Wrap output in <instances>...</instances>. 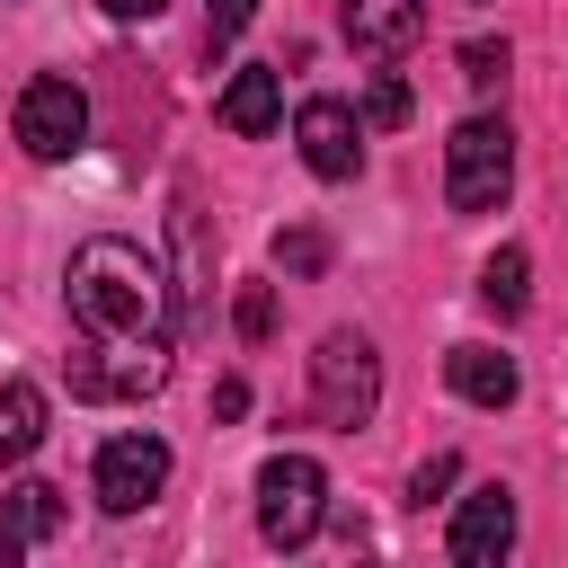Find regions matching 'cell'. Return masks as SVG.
Returning <instances> with one entry per match:
<instances>
[{
    "mask_svg": "<svg viewBox=\"0 0 568 568\" xmlns=\"http://www.w3.org/2000/svg\"><path fill=\"white\" fill-rule=\"evenodd\" d=\"M71 399H151L169 382V275L133 240H80L71 275Z\"/></svg>",
    "mask_w": 568,
    "mask_h": 568,
    "instance_id": "cell-1",
    "label": "cell"
},
{
    "mask_svg": "<svg viewBox=\"0 0 568 568\" xmlns=\"http://www.w3.org/2000/svg\"><path fill=\"white\" fill-rule=\"evenodd\" d=\"M515 186V133L506 115H462L444 142V204L453 213H497Z\"/></svg>",
    "mask_w": 568,
    "mask_h": 568,
    "instance_id": "cell-2",
    "label": "cell"
},
{
    "mask_svg": "<svg viewBox=\"0 0 568 568\" xmlns=\"http://www.w3.org/2000/svg\"><path fill=\"white\" fill-rule=\"evenodd\" d=\"M373 399H382V355H373V337L328 328L320 355H311V417H320L328 435H355V426L373 417Z\"/></svg>",
    "mask_w": 568,
    "mask_h": 568,
    "instance_id": "cell-3",
    "label": "cell"
},
{
    "mask_svg": "<svg viewBox=\"0 0 568 568\" xmlns=\"http://www.w3.org/2000/svg\"><path fill=\"white\" fill-rule=\"evenodd\" d=\"M320 524H328V470H320L311 453H275V462L257 470V532H266L275 550H302Z\"/></svg>",
    "mask_w": 568,
    "mask_h": 568,
    "instance_id": "cell-4",
    "label": "cell"
},
{
    "mask_svg": "<svg viewBox=\"0 0 568 568\" xmlns=\"http://www.w3.org/2000/svg\"><path fill=\"white\" fill-rule=\"evenodd\" d=\"M18 151L27 160H71L80 142H89V98H80V80H62V71H44V80H27L18 89Z\"/></svg>",
    "mask_w": 568,
    "mask_h": 568,
    "instance_id": "cell-5",
    "label": "cell"
},
{
    "mask_svg": "<svg viewBox=\"0 0 568 568\" xmlns=\"http://www.w3.org/2000/svg\"><path fill=\"white\" fill-rule=\"evenodd\" d=\"M89 488H98L106 515H142V506L169 488V444H160V435H115V444H98Z\"/></svg>",
    "mask_w": 568,
    "mask_h": 568,
    "instance_id": "cell-6",
    "label": "cell"
},
{
    "mask_svg": "<svg viewBox=\"0 0 568 568\" xmlns=\"http://www.w3.org/2000/svg\"><path fill=\"white\" fill-rule=\"evenodd\" d=\"M515 559V488L479 479L453 506V568H506Z\"/></svg>",
    "mask_w": 568,
    "mask_h": 568,
    "instance_id": "cell-7",
    "label": "cell"
},
{
    "mask_svg": "<svg viewBox=\"0 0 568 568\" xmlns=\"http://www.w3.org/2000/svg\"><path fill=\"white\" fill-rule=\"evenodd\" d=\"M293 142H302V160H311L320 178H355V169H364V115H355L346 98H302Z\"/></svg>",
    "mask_w": 568,
    "mask_h": 568,
    "instance_id": "cell-8",
    "label": "cell"
},
{
    "mask_svg": "<svg viewBox=\"0 0 568 568\" xmlns=\"http://www.w3.org/2000/svg\"><path fill=\"white\" fill-rule=\"evenodd\" d=\"M337 18H346V44L373 62H399L426 36V0H337Z\"/></svg>",
    "mask_w": 568,
    "mask_h": 568,
    "instance_id": "cell-9",
    "label": "cell"
},
{
    "mask_svg": "<svg viewBox=\"0 0 568 568\" xmlns=\"http://www.w3.org/2000/svg\"><path fill=\"white\" fill-rule=\"evenodd\" d=\"M444 382H453V390H462L470 408H506V399L524 390V373H515V355H497V346H479V337L444 355Z\"/></svg>",
    "mask_w": 568,
    "mask_h": 568,
    "instance_id": "cell-10",
    "label": "cell"
},
{
    "mask_svg": "<svg viewBox=\"0 0 568 568\" xmlns=\"http://www.w3.org/2000/svg\"><path fill=\"white\" fill-rule=\"evenodd\" d=\"M275 115H284V80H275L266 62L231 71V89H222V124H231V133H275Z\"/></svg>",
    "mask_w": 568,
    "mask_h": 568,
    "instance_id": "cell-11",
    "label": "cell"
},
{
    "mask_svg": "<svg viewBox=\"0 0 568 568\" xmlns=\"http://www.w3.org/2000/svg\"><path fill=\"white\" fill-rule=\"evenodd\" d=\"M44 444V390L36 382H0V470H18Z\"/></svg>",
    "mask_w": 568,
    "mask_h": 568,
    "instance_id": "cell-12",
    "label": "cell"
},
{
    "mask_svg": "<svg viewBox=\"0 0 568 568\" xmlns=\"http://www.w3.org/2000/svg\"><path fill=\"white\" fill-rule=\"evenodd\" d=\"M479 302H488L497 320H515V311L532 302V257H524V248H497V257L479 266Z\"/></svg>",
    "mask_w": 568,
    "mask_h": 568,
    "instance_id": "cell-13",
    "label": "cell"
},
{
    "mask_svg": "<svg viewBox=\"0 0 568 568\" xmlns=\"http://www.w3.org/2000/svg\"><path fill=\"white\" fill-rule=\"evenodd\" d=\"M9 524H18L27 541L62 532V488H53V479H18V488H9Z\"/></svg>",
    "mask_w": 568,
    "mask_h": 568,
    "instance_id": "cell-14",
    "label": "cell"
},
{
    "mask_svg": "<svg viewBox=\"0 0 568 568\" xmlns=\"http://www.w3.org/2000/svg\"><path fill=\"white\" fill-rule=\"evenodd\" d=\"M275 266H284V275H320V266H328V231H311V222L275 231Z\"/></svg>",
    "mask_w": 568,
    "mask_h": 568,
    "instance_id": "cell-15",
    "label": "cell"
},
{
    "mask_svg": "<svg viewBox=\"0 0 568 568\" xmlns=\"http://www.w3.org/2000/svg\"><path fill=\"white\" fill-rule=\"evenodd\" d=\"M364 124H382V133H390V124H408V80H390V71H382V80L364 89Z\"/></svg>",
    "mask_w": 568,
    "mask_h": 568,
    "instance_id": "cell-16",
    "label": "cell"
},
{
    "mask_svg": "<svg viewBox=\"0 0 568 568\" xmlns=\"http://www.w3.org/2000/svg\"><path fill=\"white\" fill-rule=\"evenodd\" d=\"M248 18H257V0H204V53H222Z\"/></svg>",
    "mask_w": 568,
    "mask_h": 568,
    "instance_id": "cell-17",
    "label": "cell"
},
{
    "mask_svg": "<svg viewBox=\"0 0 568 568\" xmlns=\"http://www.w3.org/2000/svg\"><path fill=\"white\" fill-rule=\"evenodd\" d=\"M462 80H470V89H497V80H506V44L470 36V44H462Z\"/></svg>",
    "mask_w": 568,
    "mask_h": 568,
    "instance_id": "cell-18",
    "label": "cell"
},
{
    "mask_svg": "<svg viewBox=\"0 0 568 568\" xmlns=\"http://www.w3.org/2000/svg\"><path fill=\"white\" fill-rule=\"evenodd\" d=\"M231 320H240V337L257 346V337L275 328V284H240V311H231Z\"/></svg>",
    "mask_w": 568,
    "mask_h": 568,
    "instance_id": "cell-19",
    "label": "cell"
},
{
    "mask_svg": "<svg viewBox=\"0 0 568 568\" xmlns=\"http://www.w3.org/2000/svg\"><path fill=\"white\" fill-rule=\"evenodd\" d=\"M453 479H462V462H453V453H426V462L408 470V506H426V497H444Z\"/></svg>",
    "mask_w": 568,
    "mask_h": 568,
    "instance_id": "cell-20",
    "label": "cell"
},
{
    "mask_svg": "<svg viewBox=\"0 0 568 568\" xmlns=\"http://www.w3.org/2000/svg\"><path fill=\"white\" fill-rule=\"evenodd\" d=\"M213 417H248V382H240V373L213 382Z\"/></svg>",
    "mask_w": 568,
    "mask_h": 568,
    "instance_id": "cell-21",
    "label": "cell"
},
{
    "mask_svg": "<svg viewBox=\"0 0 568 568\" xmlns=\"http://www.w3.org/2000/svg\"><path fill=\"white\" fill-rule=\"evenodd\" d=\"M0 568H27V532H18L9 515H0Z\"/></svg>",
    "mask_w": 568,
    "mask_h": 568,
    "instance_id": "cell-22",
    "label": "cell"
},
{
    "mask_svg": "<svg viewBox=\"0 0 568 568\" xmlns=\"http://www.w3.org/2000/svg\"><path fill=\"white\" fill-rule=\"evenodd\" d=\"M98 9H106V18H124V27H133V18H160V0H98Z\"/></svg>",
    "mask_w": 568,
    "mask_h": 568,
    "instance_id": "cell-23",
    "label": "cell"
}]
</instances>
